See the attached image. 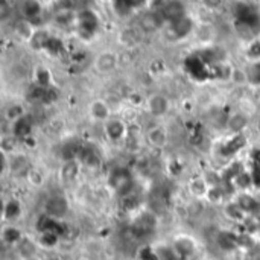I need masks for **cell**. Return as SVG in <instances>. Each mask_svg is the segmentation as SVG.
Segmentation results:
<instances>
[{
	"instance_id": "603a6c76",
	"label": "cell",
	"mask_w": 260,
	"mask_h": 260,
	"mask_svg": "<svg viewBox=\"0 0 260 260\" xmlns=\"http://www.w3.org/2000/svg\"><path fill=\"white\" fill-rule=\"evenodd\" d=\"M157 253V259L158 260H180V254L175 251L174 247H168V245H161L155 250Z\"/></svg>"
},
{
	"instance_id": "ba28073f",
	"label": "cell",
	"mask_w": 260,
	"mask_h": 260,
	"mask_svg": "<svg viewBox=\"0 0 260 260\" xmlns=\"http://www.w3.org/2000/svg\"><path fill=\"white\" fill-rule=\"evenodd\" d=\"M225 218L232 222H236V224H244V221L247 219L248 213L242 209V206L238 203V201H230L227 204H224V209H222Z\"/></svg>"
},
{
	"instance_id": "6da1fadb",
	"label": "cell",
	"mask_w": 260,
	"mask_h": 260,
	"mask_svg": "<svg viewBox=\"0 0 260 260\" xmlns=\"http://www.w3.org/2000/svg\"><path fill=\"white\" fill-rule=\"evenodd\" d=\"M119 66V55L114 50H102L93 61V69L101 75L113 73Z\"/></svg>"
},
{
	"instance_id": "d6986e66",
	"label": "cell",
	"mask_w": 260,
	"mask_h": 260,
	"mask_svg": "<svg viewBox=\"0 0 260 260\" xmlns=\"http://www.w3.org/2000/svg\"><path fill=\"white\" fill-rule=\"evenodd\" d=\"M0 149H2V154L12 155V152L17 149V136L15 134H3L0 139Z\"/></svg>"
},
{
	"instance_id": "ffe728a7",
	"label": "cell",
	"mask_w": 260,
	"mask_h": 260,
	"mask_svg": "<svg viewBox=\"0 0 260 260\" xmlns=\"http://www.w3.org/2000/svg\"><path fill=\"white\" fill-rule=\"evenodd\" d=\"M238 203L242 206V209L250 215V213H256V209H257V201H256V198H253L251 195H248V193H241L239 195V198H238Z\"/></svg>"
},
{
	"instance_id": "7402d4cb",
	"label": "cell",
	"mask_w": 260,
	"mask_h": 260,
	"mask_svg": "<svg viewBox=\"0 0 260 260\" xmlns=\"http://www.w3.org/2000/svg\"><path fill=\"white\" fill-rule=\"evenodd\" d=\"M15 34L20 37V38H23V40H30L34 35H35V32H34V27L26 21V20H21V21H18L17 24H15Z\"/></svg>"
},
{
	"instance_id": "cb8c5ba5",
	"label": "cell",
	"mask_w": 260,
	"mask_h": 260,
	"mask_svg": "<svg viewBox=\"0 0 260 260\" xmlns=\"http://www.w3.org/2000/svg\"><path fill=\"white\" fill-rule=\"evenodd\" d=\"M5 117H6V120H9V122H17V120H20L21 117H24V111H23V108H21V105H18V104H14V105H9L6 110H5Z\"/></svg>"
},
{
	"instance_id": "3957f363",
	"label": "cell",
	"mask_w": 260,
	"mask_h": 260,
	"mask_svg": "<svg viewBox=\"0 0 260 260\" xmlns=\"http://www.w3.org/2000/svg\"><path fill=\"white\" fill-rule=\"evenodd\" d=\"M169 108H171V102H169L168 96H165L161 93H152L146 99V110L155 119L166 116Z\"/></svg>"
},
{
	"instance_id": "8fae6325",
	"label": "cell",
	"mask_w": 260,
	"mask_h": 260,
	"mask_svg": "<svg viewBox=\"0 0 260 260\" xmlns=\"http://www.w3.org/2000/svg\"><path fill=\"white\" fill-rule=\"evenodd\" d=\"M239 236L230 233V232H221L218 233V238H216V242H218V247L222 250V251H232L235 250L236 247H239V241H238Z\"/></svg>"
},
{
	"instance_id": "4fadbf2b",
	"label": "cell",
	"mask_w": 260,
	"mask_h": 260,
	"mask_svg": "<svg viewBox=\"0 0 260 260\" xmlns=\"http://www.w3.org/2000/svg\"><path fill=\"white\" fill-rule=\"evenodd\" d=\"M247 125H248V117L244 113H235L227 120V129L230 133H235V134L244 131Z\"/></svg>"
},
{
	"instance_id": "7a4b0ae2",
	"label": "cell",
	"mask_w": 260,
	"mask_h": 260,
	"mask_svg": "<svg viewBox=\"0 0 260 260\" xmlns=\"http://www.w3.org/2000/svg\"><path fill=\"white\" fill-rule=\"evenodd\" d=\"M69 212V201L62 195H52L44 203V215L53 219H61Z\"/></svg>"
},
{
	"instance_id": "ac0fdd59",
	"label": "cell",
	"mask_w": 260,
	"mask_h": 260,
	"mask_svg": "<svg viewBox=\"0 0 260 260\" xmlns=\"http://www.w3.org/2000/svg\"><path fill=\"white\" fill-rule=\"evenodd\" d=\"M20 213H21V206H20V203L15 201V200H9V201L5 204V207H3V218H5L6 221H14V219H17V218L20 216Z\"/></svg>"
},
{
	"instance_id": "4316f807",
	"label": "cell",
	"mask_w": 260,
	"mask_h": 260,
	"mask_svg": "<svg viewBox=\"0 0 260 260\" xmlns=\"http://www.w3.org/2000/svg\"><path fill=\"white\" fill-rule=\"evenodd\" d=\"M244 225L247 227V230H248L250 233L257 232V230H260V216L259 215H256V213H250V215L247 216V219L244 221Z\"/></svg>"
},
{
	"instance_id": "44dd1931",
	"label": "cell",
	"mask_w": 260,
	"mask_h": 260,
	"mask_svg": "<svg viewBox=\"0 0 260 260\" xmlns=\"http://www.w3.org/2000/svg\"><path fill=\"white\" fill-rule=\"evenodd\" d=\"M224 197H225V195H224V190H222L221 186H209L206 200H207L210 204H222Z\"/></svg>"
},
{
	"instance_id": "f1b7e54d",
	"label": "cell",
	"mask_w": 260,
	"mask_h": 260,
	"mask_svg": "<svg viewBox=\"0 0 260 260\" xmlns=\"http://www.w3.org/2000/svg\"><path fill=\"white\" fill-rule=\"evenodd\" d=\"M15 260H26V259H20V257H17V259Z\"/></svg>"
},
{
	"instance_id": "9c48e42d",
	"label": "cell",
	"mask_w": 260,
	"mask_h": 260,
	"mask_svg": "<svg viewBox=\"0 0 260 260\" xmlns=\"http://www.w3.org/2000/svg\"><path fill=\"white\" fill-rule=\"evenodd\" d=\"M172 247L175 248V251L180 254V257H189L193 256L197 251V242L190 238V236H178L175 238Z\"/></svg>"
},
{
	"instance_id": "277c9868",
	"label": "cell",
	"mask_w": 260,
	"mask_h": 260,
	"mask_svg": "<svg viewBox=\"0 0 260 260\" xmlns=\"http://www.w3.org/2000/svg\"><path fill=\"white\" fill-rule=\"evenodd\" d=\"M88 114L93 120L96 122H107L111 119V110L110 105L102 101V99H94L90 105H88Z\"/></svg>"
},
{
	"instance_id": "2e32d148",
	"label": "cell",
	"mask_w": 260,
	"mask_h": 260,
	"mask_svg": "<svg viewBox=\"0 0 260 260\" xmlns=\"http://www.w3.org/2000/svg\"><path fill=\"white\" fill-rule=\"evenodd\" d=\"M119 41L123 46H126V47H133V46H136L140 41V35H139V32L136 29L125 27L123 30L119 32Z\"/></svg>"
},
{
	"instance_id": "83f0119b",
	"label": "cell",
	"mask_w": 260,
	"mask_h": 260,
	"mask_svg": "<svg viewBox=\"0 0 260 260\" xmlns=\"http://www.w3.org/2000/svg\"><path fill=\"white\" fill-rule=\"evenodd\" d=\"M230 79H232L235 84H247V82H248V76H247L241 69H235V70H232V73H230Z\"/></svg>"
},
{
	"instance_id": "52a82bcc",
	"label": "cell",
	"mask_w": 260,
	"mask_h": 260,
	"mask_svg": "<svg viewBox=\"0 0 260 260\" xmlns=\"http://www.w3.org/2000/svg\"><path fill=\"white\" fill-rule=\"evenodd\" d=\"M105 134L111 142H120L126 136V125L120 119H110L105 123Z\"/></svg>"
},
{
	"instance_id": "5b68a950",
	"label": "cell",
	"mask_w": 260,
	"mask_h": 260,
	"mask_svg": "<svg viewBox=\"0 0 260 260\" xmlns=\"http://www.w3.org/2000/svg\"><path fill=\"white\" fill-rule=\"evenodd\" d=\"M146 140H148V143H149L151 146L161 149V148H165V146L168 145V142H169V133H168V129H166L165 126L155 125V126H152V128L148 129V133H146Z\"/></svg>"
},
{
	"instance_id": "8992f818",
	"label": "cell",
	"mask_w": 260,
	"mask_h": 260,
	"mask_svg": "<svg viewBox=\"0 0 260 260\" xmlns=\"http://www.w3.org/2000/svg\"><path fill=\"white\" fill-rule=\"evenodd\" d=\"M38 242L24 236L17 245H15V251H17V257L26 260H34L37 257V253H38Z\"/></svg>"
},
{
	"instance_id": "5bb4252c",
	"label": "cell",
	"mask_w": 260,
	"mask_h": 260,
	"mask_svg": "<svg viewBox=\"0 0 260 260\" xmlns=\"http://www.w3.org/2000/svg\"><path fill=\"white\" fill-rule=\"evenodd\" d=\"M111 186L122 195L126 193L131 189V178L125 174V172H117L111 177Z\"/></svg>"
},
{
	"instance_id": "30bf717a",
	"label": "cell",
	"mask_w": 260,
	"mask_h": 260,
	"mask_svg": "<svg viewBox=\"0 0 260 260\" xmlns=\"http://www.w3.org/2000/svg\"><path fill=\"white\" fill-rule=\"evenodd\" d=\"M79 171H81V166L78 163V160L75 158H70V160H66L59 169V178L62 183L69 184V183H73L78 175H79Z\"/></svg>"
},
{
	"instance_id": "9a60e30c",
	"label": "cell",
	"mask_w": 260,
	"mask_h": 260,
	"mask_svg": "<svg viewBox=\"0 0 260 260\" xmlns=\"http://www.w3.org/2000/svg\"><path fill=\"white\" fill-rule=\"evenodd\" d=\"M38 245L43 247V248H55L59 242V233L56 232H41L38 235V239H37Z\"/></svg>"
},
{
	"instance_id": "e0dca14e",
	"label": "cell",
	"mask_w": 260,
	"mask_h": 260,
	"mask_svg": "<svg viewBox=\"0 0 260 260\" xmlns=\"http://www.w3.org/2000/svg\"><path fill=\"white\" fill-rule=\"evenodd\" d=\"M189 189L195 198H206L209 190V183L206 181V178H193L189 183Z\"/></svg>"
},
{
	"instance_id": "484cf974",
	"label": "cell",
	"mask_w": 260,
	"mask_h": 260,
	"mask_svg": "<svg viewBox=\"0 0 260 260\" xmlns=\"http://www.w3.org/2000/svg\"><path fill=\"white\" fill-rule=\"evenodd\" d=\"M26 178L35 187H40V186L44 184V177H43V174L38 169H29V172L26 174Z\"/></svg>"
},
{
	"instance_id": "d4e9b609",
	"label": "cell",
	"mask_w": 260,
	"mask_h": 260,
	"mask_svg": "<svg viewBox=\"0 0 260 260\" xmlns=\"http://www.w3.org/2000/svg\"><path fill=\"white\" fill-rule=\"evenodd\" d=\"M155 224H157V218H155V215H152V213H149V212L142 213V215L139 216V221H137V225H139V229H142V230H151V229L155 227Z\"/></svg>"
},
{
	"instance_id": "7c38bea8",
	"label": "cell",
	"mask_w": 260,
	"mask_h": 260,
	"mask_svg": "<svg viewBox=\"0 0 260 260\" xmlns=\"http://www.w3.org/2000/svg\"><path fill=\"white\" fill-rule=\"evenodd\" d=\"M23 238H24L23 233H21L20 229H17L15 225H6V227L2 230V241H3L6 245L15 247Z\"/></svg>"
}]
</instances>
